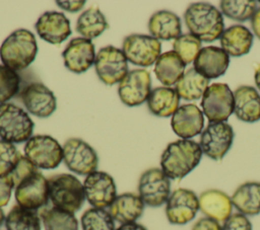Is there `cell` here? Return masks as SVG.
<instances>
[{
    "mask_svg": "<svg viewBox=\"0 0 260 230\" xmlns=\"http://www.w3.org/2000/svg\"><path fill=\"white\" fill-rule=\"evenodd\" d=\"M184 20L190 33L201 42H213L224 30L222 13L209 3L197 2L189 5L184 13Z\"/></svg>",
    "mask_w": 260,
    "mask_h": 230,
    "instance_id": "2",
    "label": "cell"
},
{
    "mask_svg": "<svg viewBox=\"0 0 260 230\" xmlns=\"http://www.w3.org/2000/svg\"><path fill=\"white\" fill-rule=\"evenodd\" d=\"M254 80H255V84H256L257 88L260 90V66H259V67L256 69V71H255Z\"/></svg>",
    "mask_w": 260,
    "mask_h": 230,
    "instance_id": "46",
    "label": "cell"
},
{
    "mask_svg": "<svg viewBox=\"0 0 260 230\" xmlns=\"http://www.w3.org/2000/svg\"><path fill=\"white\" fill-rule=\"evenodd\" d=\"M220 12L236 21L251 19L257 10L256 1L251 0H222L219 2Z\"/></svg>",
    "mask_w": 260,
    "mask_h": 230,
    "instance_id": "34",
    "label": "cell"
},
{
    "mask_svg": "<svg viewBox=\"0 0 260 230\" xmlns=\"http://www.w3.org/2000/svg\"><path fill=\"white\" fill-rule=\"evenodd\" d=\"M85 199L93 208L110 207L117 197V188L113 177L105 171H93L83 181Z\"/></svg>",
    "mask_w": 260,
    "mask_h": 230,
    "instance_id": "16",
    "label": "cell"
},
{
    "mask_svg": "<svg viewBox=\"0 0 260 230\" xmlns=\"http://www.w3.org/2000/svg\"><path fill=\"white\" fill-rule=\"evenodd\" d=\"M5 227L7 230H41V218L36 211L15 205L5 217Z\"/></svg>",
    "mask_w": 260,
    "mask_h": 230,
    "instance_id": "32",
    "label": "cell"
},
{
    "mask_svg": "<svg viewBox=\"0 0 260 230\" xmlns=\"http://www.w3.org/2000/svg\"><path fill=\"white\" fill-rule=\"evenodd\" d=\"M37 171H39V168H37L24 155H20L15 166L8 175L13 181L14 187H16L23 179L36 173Z\"/></svg>",
    "mask_w": 260,
    "mask_h": 230,
    "instance_id": "39",
    "label": "cell"
},
{
    "mask_svg": "<svg viewBox=\"0 0 260 230\" xmlns=\"http://www.w3.org/2000/svg\"><path fill=\"white\" fill-rule=\"evenodd\" d=\"M201 41L192 33L181 34L174 41V52L181 58L185 65L194 62L201 50Z\"/></svg>",
    "mask_w": 260,
    "mask_h": 230,
    "instance_id": "36",
    "label": "cell"
},
{
    "mask_svg": "<svg viewBox=\"0 0 260 230\" xmlns=\"http://www.w3.org/2000/svg\"><path fill=\"white\" fill-rule=\"evenodd\" d=\"M148 30L151 36L158 41L176 40L182 33L181 19L172 11H156L148 20Z\"/></svg>",
    "mask_w": 260,
    "mask_h": 230,
    "instance_id": "26",
    "label": "cell"
},
{
    "mask_svg": "<svg viewBox=\"0 0 260 230\" xmlns=\"http://www.w3.org/2000/svg\"><path fill=\"white\" fill-rule=\"evenodd\" d=\"M222 230H253L249 218L241 213L232 214L221 225Z\"/></svg>",
    "mask_w": 260,
    "mask_h": 230,
    "instance_id": "40",
    "label": "cell"
},
{
    "mask_svg": "<svg viewBox=\"0 0 260 230\" xmlns=\"http://www.w3.org/2000/svg\"><path fill=\"white\" fill-rule=\"evenodd\" d=\"M191 230H222L219 222L208 217H202L195 222Z\"/></svg>",
    "mask_w": 260,
    "mask_h": 230,
    "instance_id": "42",
    "label": "cell"
},
{
    "mask_svg": "<svg viewBox=\"0 0 260 230\" xmlns=\"http://www.w3.org/2000/svg\"><path fill=\"white\" fill-rule=\"evenodd\" d=\"M146 101L148 109L152 114L168 118L173 116L178 109L180 96L175 88L159 86L150 91Z\"/></svg>",
    "mask_w": 260,
    "mask_h": 230,
    "instance_id": "28",
    "label": "cell"
},
{
    "mask_svg": "<svg viewBox=\"0 0 260 230\" xmlns=\"http://www.w3.org/2000/svg\"><path fill=\"white\" fill-rule=\"evenodd\" d=\"M209 86V80L198 73L194 67L189 68L176 84V91L180 98L185 100H197L203 96Z\"/></svg>",
    "mask_w": 260,
    "mask_h": 230,
    "instance_id": "30",
    "label": "cell"
},
{
    "mask_svg": "<svg viewBox=\"0 0 260 230\" xmlns=\"http://www.w3.org/2000/svg\"><path fill=\"white\" fill-rule=\"evenodd\" d=\"M199 210L205 217L223 223L233 213L231 197L216 188L206 189L198 197Z\"/></svg>",
    "mask_w": 260,
    "mask_h": 230,
    "instance_id": "22",
    "label": "cell"
},
{
    "mask_svg": "<svg viewBox=\"0 0 260 230\" xmlns=\"http://www.w3.org/2000/svg\"><path fill=\"white\" fill-rule=\"evenodd\" d=\"M231 199L238 213L247 217L260 214V182L246 181L240 184Z\"/></svg>",
    "mask_w": 260,
    "mask_h": 230,
    "instance_id": "27",
    "label": "cell"
},
{
    "mask_svg": "<svg viewBox=\"0 0 260 230\" xmlns=\"http://www.w3.org/2000/svg\"><path fill=\"white\" fill-rule=\"evenodd\" d=\"M20 97L26 110L38 117L48 118L56 109V97L45 84L32 82L22 89Z\"/></svg>",
    "mask_w": 260,
    "mask_h": 230,
    "instance_id": "17",
    "label": "cell"
},
{
    "mask_svg": "<svg viewBox=\"0 0 260 230\" xmlns=\"http://www.w3.org/2000/svg\"><path fill=\"white\" fill-rule=\"evenodd\" d=\"M151 77L145 69L130 70L118 86L121 101L127 106H137L147 100L151 91Z\"/></svg>",
    "mask_w": 260,
    "mask_h": 230,
    "instance_id": "15",
    "label": "cell"
},
{
    "mask_svg": "<svg viewBox=\"0 0 260 230\" xmlns=\"http://www.w3.org/2000/svg\"><path fill=\"white\" fill-rule=\"evenodd\" d=\"M38 54L35 34L24 28L10 33L0 47V58L3 65L17 71L28 67Z\"/></svg>",
    "mask_w": 260,
    "mask_h": 230,
    "instance_id": "3",
    "label": "cell"
},
{
    "mask_svg": "<svg viewBox=\"0 0 260 230\" xmlns=\"http://www.w3.org/2000/svg\"><path fill=\"white\" fill-rule=\"evenodd\" d=\"M254 34L244 25L235 24L225 28L219 37L221 49L233 57L248 54L253 45Z\"/></svg>",
    "mask_w": 260,
    "mask_h": 230,
    "instance_id": "25",
    "label": "cell"
},
{
    "mask_svg": "<svg viewBox=\"0 0 260 230\" xmlns=\"http://www.w3.org/2000/svg\"><path fill=\"white\" fill-rule=\"evenodd\" d=\"M20 77L16 71L0 65V103L11 99L18 92Z\"/></svg>",
    "mask_w": 260,
    "mask_h": 230,
    "instance_id": "37",
    "label": "cell"
},
{
    "mask_svg": "<svg viewBox=\"0 0 260 230\" xmlns=\"http://www.w3.org/2000/svg\"><path fill=\"white\" fill-rule=\"evenodd\" d=\"M14 197L17 205L22 208L37 211L45 207L50 200L48 178L37 171L15 187Z\"/></svg>",
    "mask_w": 260,
    "mask_h": 230,
    "instance_id": "14",
    "label": "cell"
},
{
    "mask_svg": "<svg viewBox=\"0 0 260 230\" xmlns=\"http://www.w3.org/2000/svg\"><path fill=\"white\" fill-rule=\"evenodd\" d=\"M82 230H116L111 214L101 208L87 209L81 216Z\"/></svg>",
    "mask_w": 260,
    "mask_h": 230,
    "instance_id": "35",
    "label": "cell"
},
{
    "mask_svg": "<svg viewBox=\"0 0 260 230\" xmlns=\"http://www.w3.org/2000/svg\"><path fill=\"white\" fill-rule=\"evenodd\" d=\"M63 161L69 170L79 175L90 174L99 164L94 149L79 138H70L64 143Z\"/></svg>",
    "mask_w": 260,
    "mask_h": 230,
    "instance_id": "9",
    "label": "cell"
},
{
    "mask_svg": "<svg viewBox=\"0 0 260 230\" xmlns=\"http://www.w3.org/2000/svg\"><path fill=\"white\" fill-rule=\"evenodd\" d=\"M195 70L202 76L210 79L222 76L230 65V56L218 47L208 46L201 48L194 62Z\"/></svg>",
    "mask_w": 260,
    "mask_h": 230,
    "instance_id": "21",
    "label": "cell"
},
{
    "mask_svg": "<svg viewBox=\"0 0 260 230\" xmlns=\"http://www.w3.org/2000/svg\"><path fill=\"white\" fill-rule=\"evenodd\" d=\"M234 140V130L225 122L208 123L200 134L199 146L208 158L221 160L230 150Z\"/></svg>",
    "mask_w": 260,
    "mask_h": 230,
    "instance_id": "10",
    "label": "cell"
},
{
    "mask_svg": "<svg viewBox=\"0 0 260 230\" xmlns=\"http://www.w3.org/2000/svg\"><path fill=\"white\" fill-rule=\"evenodd\" d=\"M122 51L130 63L148 67L160 56L161 44L151 35L133 33L124 39Z\"/></svg>",
    "mask_w": 260,
    "mask_h": 230,
    "instance_id": "12",
    "label": "cell"
},
{
    "mask_svg": "<svg viewBox=\"0 0 260 230\" xmlns=\"http://www.w3.org/2000/svg\"><path fill=\"white\" fill-rule=\"evenodd\" d=\"M116 230H147V229L143 225L138 224L136 222H133V223L122 224Z\"/></svg>",
    "mask_w": 260,
    "mask_h": 230,
    "instance_id": "45",
    "label": "cell"
},
{
    "mask_svg": "<svg viewBox=\"0 0 260 230\" xmlns=\"http://www.w3.org/2000/svg\"><path fill=\"white\" fill-rule=\"evenodd\" d=\"M13 188L14 184L9 175L0 176V208L8 204Z\"/></svg>",
    "mask_w": 260,
    "mask_h": 230,
    "instance_id": "41",
    "label": "cell"
},
{
    "mask_svg": "<svg viewBox=\"0 0 260 230\" xmlns=\"http://www.w3.org/2000/svg\"><path fill=\"white\" fill-rule=\"evenodd\" d=\"M94 46L85 37H74L66 46L62 53L65 67L74 73H83L94 64Z\"/></svg>",
    "mask_w": 260,
    "mask_h": 230,
    "instance_id": "18",
    "label": "cell"
},
{
    "mask_svg": "<svg viewBox=\"0 0 260 230\" xmlns=\"http://www.w3.org/2000/svg\"><path fill=\"white\" fill-rule=\"evenodd\" d=\"M56 4H58V6L66 11L69 12H77L78 10H80L84 4L85 1L81 0V1H56Z\"/></svg>",
    "mask_w": 260,
    "mask_h": 230,
    "instance_id": "43",
    "label": "cell"
},
{
    "mask_svg": "<svg viewBox=\"0 0 260 230\" xmlns=\"http://www.w3.org/2000/svg\"><path fill=\"white\" fill-rule=\"evenodd\" d=\"M35 26L39 36L53 45L63 43L71 34L69 19L58 11H46L38 18Z\"/></svg>",
    "mask_w": 260,
    "mask_h": 230,
    "instance_id": "20",
    "label": "cell"
},
{
    "mask_svg": "<svg viewBox=\"0 0 260 230\" xmlns=\"http://www.w3.org/2000/svg\"><path fill=\"white\" fill-rule=\"evenodd\" d=\"M171 126L174 133L182 139L195 137L203 131V112L193 103L183 104L172 116Z\"/></svg>",
    "mask_w": 260,
    "mask_h": 230,
    "instance_id": "19",
    "label": "cell"
},
{
    "mask_svg": "<svg viewBox=\"0 0 260 230\" xmlns=\"http://www.w3.org/2000/svg\"><path fill=\"white\" fill-rule=\"evenodd\" d=\"M202 155L199 143L190 139L174 141L160 156V169L170 179H182L199 164Z\"/></svg>",
    "mask_w": 260,
    "mask_h": 230,
    "instance_id": "1",
    "label": "cell"
},
{
    "mask_svg": "<svg viewBox=\"0 0 260 230\" xmlns=\"http://www.w3.org/2000/svg\"><path fill=\"white\" fill-rule=\"evenodd\" d=\"M108 27L105 15L98 7L93 6L83 11L76 22V31L87 40L100 36Z\"/></svg>",
    "mask_w": 260,
    "mask_h": 230,
    "instance_id": "31",
    "label": "cell"
},
{
    "mask_svg": "<svg viewBox=\"0 0 260 230\" xmlns=\"http://www.w3.org/2000/svg\"><path fill=\"white\" fill-rule=\"evenodd\" d=\"M94 68L100 80L109 86L120 83L129 72L128 60L123 51L113 46L104 47L98 52Z\"/></svg>",
    "mask_w": 260,
    "mask_h": 230,
    "instance_id": "8",
    "label": "cell"
},
{
    "mask_svg": "<svg viewBox=\"0 0 260 230\" xmlns=\"http://www.w3.org/2000/svg\"><path fill=\"white\" fill-rule=\"evenodd\" d=\"M39 215L45 230H78V221L72 213L52 207L42 209Z\"/></svg>",
    "mask_w": 260,
    "mask_h": 230,
    "instance_id": "33",
    "label": "cell"
},
{
    "mask_svg": "<svg viewBox=\"0 0 260 230\" xmlns=\"http://www.w3.org/2000/svg\"><path fill=\"white\" fill-rule=\"evenodd\" d=\"M186 65L174 52L169 51L160 54L154 65V74L158 81L170 87L180 80L185 72Z\"/></svg>",
    "mask_w": 260,
    "mask_h": 230,
    "instance_id": "29",
    "label": "cell"
},
{
    "mask_svg": "<svg viewBox=\"0 0 260 230\" xmlns=\"http://www.w3.org/2000/svg\"><path fill=\"white\" fill-rule=\"evenodd\" d=\"M49 199L53 207L74 214L82 207L85 194L83 183L72 174H55L48 178Z\"/></svg>",
    "mask_w": 260,
    "mask_h": 230,
    "instance_id": "4",
    "label": "cell"
},
{
    "mask_svg": "<svg viewBox=\"0 0 260 230\" xmlns=\"http://www.w3.org/2000/svg\"><path fill=\"white\" fill-rule=\"evenodd\" d=\"M34 122L20 106L0 103V138L10 143L26 142L32 135Z\"/></svg>",
    "mask_w": 260,
    "mask_h": 230,
    "instance_id": "5",
    "label": "cell"
},
{
    "mask_svg": "<svg viewBox=\"0 0 260 230\" xmlns=\"http://www.w3.org/2000/svg\"><path fill=\"white\" fill-rule=\"evenodd\" d=\"M23 150L24 156L37 168L54 169L63 160V147L49 135L31 136Z\"/></svg>",
    "mask_w": 260,
    "mask_h": 230,
    "instance_id": "6",
    "label": "cell"
},
{
    "mask_svg": "<svg viewBox=\"0 0 260 230\" xmlns=\"http://www.w3.org/2000/svg\"><path fill=\"white\" fill-rule=\"evenodd\" d=\"M144 203L138 195L133 193H124L118 195L110 205V211L114 221L122 224L133 223L143 213Z\"/></svg>",
    "mask_w": 260,
    "mask_h": 230,
    "instance_id": "24",
    "label": "cell"
},
{
    "mask_svg": "<svg viewBox=\"0 0 260 230\" xmlns=\"http://www.w3.org/2000/svg\"><path fill=\"white\" fill-rule=\"evenodd\" d=\"M250 20L253 33L260 40V8H257Z\"/></svg>",
    "mask_w": 260,
    "mask_h": 230,
    "instance_id": "44",
    "label": "cell"
},
{
    "mask_svg": "<svg viewBox=\"0 0 260 230\" xmlns=\"http://www.w3.org/2000/svg\"><path fill=\"white\" fill-rule=\"evenodd\" d=\"M234 113L245 123L260 120V94L256 88L241 85L234 91Z\"/></svg>",
    "mask_w": 260,
    "mask_h": 230,
    "instance_id": "23",
    "label": "cell"
},
{
    "mask_svg": "<svg viewBox=\"0 0 260 230\" xmlns=\"http://www.w3.org/2000/svg\"><path fill=\"white\" fill-rule=\"evenodd\" d=\"M201 107L209 123L225 122L234 112V92L225 83H212L202 96Z\"/></svg>",
    "mask_w": 260,
    "mask_h": 230,
    "instance_id": "7",
    "label": "cell"
},
{
    "mask_svg": "<svg viewBox=\"0 0 260 230\" xmlns=\"http://www.w3.org/2000/svg\"><path fill=\"white\" fill-rule=\"evenodd\" d=\"M5 215H4V212L2 211V209L0 208V227L2 226V224L5 222Z\"/></svg>",
    "mask_w": 260,
    "mask_h": 230,
    "instance_id": "47",
    "label": "cell"
},
{
    "mask_svg": "<svg viewBox=\"0 0 260 230\" xmlns=\"http://www.w3.org/2000/svg\"><path fill=\"white\" fill-rule=\"evenodd\" d=\"M171 195V179L160 168L145 170L138 181V196L144 205L152 208L167 203Z\"/></svg>",
    "mask_w": 260,
    "mask_h": 230,
    "instance_id": "11",
    "label": "cell"
},
{
    "mask_svg": "<svg viewBox=\"0 0 260 230\" xmlns=\"http://www.w3.org/2000/svg\"><path fill=\"white\" fill-rule=\"evenodd\" d=\"M20 155L12 143L0 140V176L11 172Z\"/></svg>",
    "mask_w": 260,
    "mask_h": 230,
    "instance_id": "38",
    "label": "cell"
},
{
    "mask_svg": "<svg viewBox=\"0 0 260 230\" xmlns=\"http://www.w3.org/2000/svg\"><path fill=\"white\" fill-rule=\"evenodd\" d=\"M198 211V196L189 188L175 189L166 203L167 219L174 225H185L191 222Z\"/></svg>",
    "mask_w": 260,
    "mask_h": 230,
    "instance_id": "13",
    "label": "cell"
}]
</instances>
